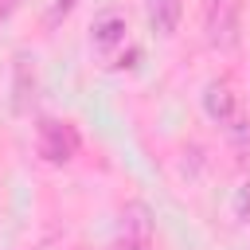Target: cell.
<instances>
[{"instance_id": "cell-1", "label": "cell", "mask_w": 250, "mask_h": 250, "mask_svg": "<svg viewBox=\"0 0 250 250\" xmlns=\"http://www.w3.org/2000/svg\"><path fill=\"white\" fill-rule=\"evenodd\" d=\"M35 148L47 164H70L82 148V137L70 121H59V117H43L39 129H35Z\"/></svg>"}, {"instance_id": "cell-2", "label": "cell", "mask_w": 250, "mask_h": 250, "mask_svg": "<svg viewBox=\"0 0 250 250\" xmlns=\"http://www.w3.org/2000/svg\"><path fill=\"white\" fill-rule=\"evenodd\" d=\"M203 35L215 51H230L238 43V0H211L203 16Z\"/></svg>"}, {"instance_id": "cell-3", "label": "cell", "mask_w": 250, "mask_h": 250, "mask_svg": "<svg viewBox=\"0 0 250 250\" xmlns=\"http://www.w3.org/2000/svg\"><path fill=\"white\" fill-rule=\"evenodd\" d=\"M125 39H129V23H125L121 12H102V16L90 23V47H94L102 59H109L117 47H125Z\"/></svg>"}, {"instance_id": "cell-4", "label": "cell", "mask_w": 250, "mask_h": 250, "mask_svg": "<svg viewBox=\"0 0 250 250\" xmlns=\"http://www.w3.org/2000/svg\"><path fill=\"white\" fill-rule=\"evenodd\" d=\"M203 113H207L215 125H227V121L238 113V94L230 90V82L211 78V82L203 86Z\"/></svg>"}, {"instance_id": "cell-5", "label": "cell", "mask_w": 250, "mask_h": 250, "mask_svg": "<svg viewBox=\"0 0 250 250\" xmlns=\"http://www.w3.org/2000/svg\"><path fill=\"white\" fill-rule=\"evenodd\" d=\"M148 219H145V207L133 203L125 207L121 215V238H117V250H148Z\"/></svg>"}, {"instance_id": "cell-6", "label": "cell", "mask_w": 250, "mask_h": 250, "mask_svg": "<svg viewBox=\"0 0 250 250\" xmlns=\"http://www.w3.org/2000/svg\"><path fill=\"white\" fill-rule=\"evenodd\" d=\"M184 16V0H148V27L160 39H172Z\"/></svg>"}, {"instance_id": "cell-7", "label": "cell", "mask_w": 250, "mask_h": 250, "mask_svg": "<svg viewBox=\"0 0 250 250\" xmlns=\"http://www.w3.org/2000/svg\"><path fill=\"white\" fill-rule=\"evenodd\" d=\"M223 129H227V137H230V145H234L238 152H250V117H246V113H234Z\"/></svg>"}, {"instance_id": "cell-8", "label": "cell", "mask_w": 250, "mask_h": 250, "mask_svg": "<svg viewBox=\"0 0 250 250\" xmlns=\"http://www.w3.org/2000/svg\"><path fill=\"white\" fill-rule=\"evenodd\" d=\"M16 109H27V59H16Z\"/></svg>"}, {"instance_id": "cell-9", "label": "cell", "mask_w": 250, "mask_h": 250, "mask_svg": "<svg viewBox=\"0 0 250 250\" xmlns=\"http://www.w3.org/2000/svg\"><path fill=\"white\" fill-rule=\"evenodd\" d=\"M234 219H238V223L250 219V180H242V184L234 188Z\"/></svg>"}, {"instance_id": "cell-10", "label": "cell", "mask_w": 250, "mask_h": 250, "mask_svg": "<svg viewBox=\"0 0 250 250\" xmlns=\"http://www.w3.org/2000/svg\"><path fill=\"white\" fill-rule=\"evenodd\" d=\"M70 4H74V0H55V8H51V16H47V20L55 23L59 16H66V12H70Z\"/></svg>"}, {"instance_id": "cell-11", "label": "cell", "mask_w": 250, "mask_h": 250, "mask_svg": "<svg viewBox=\"0 0 250 250\" xmlns=\"http://www.w3.org/2000/svg\"><path fill=\"white\" fill-rule=\"evenodd\" d=\"M16 8V0H0V20H8V12Z\"/></svg>"}]
</instances>
